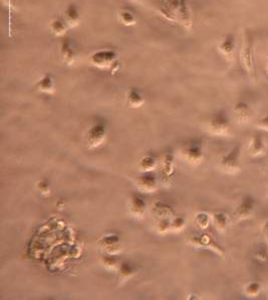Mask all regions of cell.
<instances>
[{"instance_id":"6da1fadb","label":"cell","mask_w":268,"mask_h":300,"mask_svg":"<svg viewBox=\"0 0 268 300\" xmlns=\"http://www.w3.org/2000/svg\"><path fill=\"white\" fill-rule=\"evenodd\" d=\"M91 63L102 70H107L109 73L115 74L121 68V62L117 53L113 49H101L94 52L89 57Z\"/></svg>"},{"instance_id":"7a4b0ae2","label":"cell","mask_w":268,"mask_h":300,"mask_svg":"<svg viewBox=\"0 0 268 300\" xmlns=\"http://www.w3.org/2000/svg\"><path fill=\"white\" fill-rule=\"evenodd\" d=\"M240 62L244 71L251 75L254 71V37L249 29H246L242 37Z\"/></svg>"},{"instance_id":"3957f363","label":"cell","mask_w":268,"mask_h":300,"mask_svg":"<svg viewBox=\"0 0 268 300\" xmlns=\"http://www.w3.org/2000/svg\"><path fill=\"white\" fill-rule=\"evenodd\" d=\"M188 243L195 248H201L204 250H211L214 253L221 256L222 258H224L225 254H226L224 248L216 241V240L210 234L203 233L201 235L192 236L191 238H189Z\"/></svg>"},{"instance_id":"277c9868","label":"cell","mask_w":268,"mask_h":300,"mask_svg":"<svg viewBox=\"0 0 268 300\" xmlns=\"http://www.w3.org/2000/svg\"><path fill=\"white\" fill-rule=\"evenodd\" d=\"M208 130L214 136L228 135L231 130V123L227 113L223 111L212 113L208 122Z\"/></svg>"},{"instance_id":"5b68a950","label":"cell","mask_w":268,"mask_h":300,"mask_svg":"<svg viewBox=\"0 0 268 300\" xmlns=\"http://www.w3.org/2000/svg\"><path fill=\"white\" fill-rule=\"evenodd\" d=\"M240 157L241 146L240 144H238L233 147L226 155L221 157V159L219 160V167L226 173H236L237 171H239L241 167Z\"/></svg>"},{"instance_id":"8992f818","label":"cell","mask_w":268,"mask_h":300,"mask_svg":"<svg viewBox=\"0 0 268 300\" xmlns=\"http://www.w3.org/2000/svg\"><path fill=\"white\" fill-rule=\"evenodd\" d=\"M181 156L188 164L192 166L201 164L204 159L202 144L196 141L190 142L181 149Z\"/></svg>"},{"instance_id":"52a82bcc","label":"cell","mask_w":268,"mask_h":300,"mask_svg":"<svg viewBox=\"0 0 268 300\" xmlns=\"http://www.w3.org/2000/svg\"><path fill=\"white\" fill-rule=\"evenodd\" d=\"M98 247L105 254L117 255L122 252V240L115 234H108L101 238L98 242Z\"/></svg>"},{"instance_id":"ba28073f","label":"cell","mask_w":268,"mask_h":300,"mask_svg":"<svg viewBox=\"0 0 268 300\" xmlns=\"http://www.w3.org/2000/svg\"><path fill=\"white\" fill-rule=\"evenodd\" d=\"M107 140V129L103 124H95L88 129L85 142L88 148H100Z\"/></svg>"},{"instance_id":"9c48e42d","label":"cell","mask_w":268,"mask_h":300,"mask_svg":"<svg viewBox=\"0 0 268 300\" xmlns=\"http://www.w3.org/2000/svg\"><path fill=\"white\" fill-rule=\"evenodd\" d=\"M255 208V199L251 195H245L237 206L234 212V217L237 220H245L252 216Z\"/></svg>"},{"instance_id":"30bf717a","label":"cell","mask_w":268,"mask_h":300,"mask_svg":"<svg viewBox=\"0 0 268 300\" xmlns=\"http://www.w3.org/2000/svg\"><path fill=\"white\" fill-rule=\"evenodd\" d=\"M138 189L146 194L154 193L158 189V181L155 175L152 173H143L142 176L136 180Z\"/></svg>"},{"instance_id":"8fae6325","label":"cell","mask_w":268,"mask_h":300,"mask_svg":"<svg viewBox=\"0 0 268 300\" xmlns=\"http://www.w3.org/2000/svg\"><path fill=\"white\" fill-rule=\"evenodd\" d=\"M59 53H61L63 61L66 64L69 66L75 64L77 58V50L70 38H65L62 40L61 46H59Z\"/></svg>"},{"instance_id":"7c38bea8","label":"cell","mask_w":268,"mask_h":300,"mask_svg":"<svg viewBox=\"0 0 268 300\" xmlns=\"http://www.w3.org/2000/svg\"><path fill=\"white\" fill-rule=\"evenodd\" d=\"M146 203L143 198L137 195H133L129 201V210L132 216L138 219H142L146 213Z\"/></svg>"},{"instance_id":"4fadbf2b","label":"cell","mask_w":268,"mask_h":300,"mask_svg":"<svg viewBox=\"0 0 268 300\" xmlns=\"http://www.w3.org/2000/svg\"><path fill=\"white\" fill-rule=\"evenodd\" d=\"M219 51L228 59L232 61L234 57V50H235V38L232 34L225 36L218 44Z\"/></svg>"},{"instance_id":"5bb4252c","label":"cell","mask_w":268,"mask_h":300,"mask_svg":"<svg viewBox=\"0 0 268 300\" xmlns=\"http://www.w3.org/2000/svg\"><path fill=\"white\" fill-rule=\"evenodd\" d=\"M266 150V146L264 143V140L261 135L254 134L250 140L249 146H248V153L251 157H258L264 154Z\"/></svg>"},{"instance_id":"9a60e30c","label":"cell","mask_w":268,"mask_h":300,"mask_svg":"<svg viewBox=\"0 0 268 300\" xmlns=\"http://www.w3.org/2000/svg\"><path fill=\"white\" fill-rule=\"evenodd\" d=\"M49 28H50L51 34L54 37L61 38V37L66 36V34L68 33V31L71 27L64 17H55L51 20V22L49 24Z\"/></svg>"},{"instance_id":"2e32d148","label":"cell","mask_w":268,"mask_h":300,"mask_svg":"<svg viewBox=\"0 0 268 300\" xmlns=\"http://www.w3.org/2000/svg\"><path fill=\"white\" fill-rule=\"evenodd\" d=\"M251 109L245 102H239L235 105L234 115L238 123L242 124L248 122V119L251 117Z\"/></svg>"},{"instance_id":"e0dca14e","label":"cell","mask_w":268,"mask_h":300,"mask_svg":"<svg viewBox=\"0 0 268 300\" xmlns=\"http://www.w3.org/2000/svg\"><path fill=\"white\" fill-rule=\"evenodd\" d=\"M38 91L42 93V94H46V95H51L54 93L55 91V83H54V79L53 77L48 75L45 74L43 75L37 82L36 84Z\"/></svg>"},{"instance_id":"ac0fdd59","label":"cell","mask_w":268,"mask_h":300,"mask_svg":"<svg viewBox=\"0 0 268 300\" xmlns=\"http://www.w3.org/2000/svg\"><path fill=\"white\" fill-rule=\"evenodd\" d=\"M64 18L67 20L70 27H77L80 23V13L77 6L74 3L69 4L65 10Z\"/></svg>"},{"instance_id":"d6986e66","label":"cell","mask_w":268,"mask_h":300,"mask_svg":"<svg viewBox=\"0 0 268 300\" xmlns=\"http://www.w3.org/2000/svg\"><path fill=\"white\" fill-rule=\"evenodd\" d=\"M178 12L179 16L181 18L182 24L190 29L192 26V16H191V11L188 6L187 0H179V5H178Z\"/></svg>"},{"instance_id":"ffe728a7","label":"cell","mask_w":268,"mask_h":300,"mask_svg":"<svg viewBox=\"0 0 268 300\" xmlns=\"http://www.w3.org/2000/svg\"><path fill=\"white\" fill-rule=\"evenodd\" d=\"M126 100H127V104L129 105V107L133 108V109L141 108L145 104V98L143 97V95L141 94L139 89H137L135 87L130 88L127 92Z\"/></svg>"},{"instance_id":"44dd1931","label":"cell","mask_w":268,"mask_h":300,"mask_svg":"<svg viewBox=\"0 0 268 300\" xmlns=\"http://www.w3.org/2000/svg\"><path fill=\"white\" fill-rule=\"evenodd\" d=\"M153 213L158 220L172 219L173 217H175V212L172 209V207L167 204H164V203L155 204L154 208H153Z\"/></svg>"},{"instance_id":"7402d4cb","label":"cell","mask_w":268,"mask_h":300,"mask_svg":"<svg viewBox=\"0 0 268 300\" xmlns=\"http://www.w3.org/2000/svg\"><path fill=\"white\" fill-rule=\"evenodd\" d=\"M136 273H137L136 269L127 262H122L117 268L118 281L122 283H124V282L128 281L129 279H131L132 277H134Z\"/></svg>"},{"instance_id":"603a6c76","label":"cell","mask_w":268,"mask_h":300,"mask_svg":"<svg viewBox=\"0 0 268 300\" xmlns=\"http://www.w3.org/2000/svg\"><path fill=\"white\" fill-rule=\"evenodd\" d=\"M158 163L155 158L151 156H146L142 158L138 163V169L142 173H151L152 171L156 170Z\"/></svg>"},{"instance_id":"cb8c5ba5","label":"cell","mask_w":268,"mask_h":300,"mask_svg":"<svg viewBox=\"0 0 268 300\" xmlns=\"http://www.w3.org/2000/svg\"><path fill=\"white\" fill-rule=\"evenodd\" d=\"M118 20L125 26H134L137 23V17L133 11L128 8H123L118 11Z\"/></svg>"},{"instance_id":"d4e9b609","label":"cell","mask_w":268,"mask_h":300,"mask_svg":"<svg viewBox=\"0 0 268 300\" xmlns=\"http://www.w3.org/2000/svg\"><path fill=\"white\" fill-rule=\"evenodd\" d=\"M212 222L218 231H225L229 225V217L223 212L214 213L212 215Z\"/></svg>"},{"instance_id":"484cf974","label":"cell","mask_w":268,"mask_h":300,"mask_svg":"<svg viewBox=\"0 0 268 300\" xmlns=\"http://www.w3.org/2000/svg\"><path fill=\"white\" fill-rule=\"evenodd\" d=\"M211 219H212V217H210L207 213H205V212H200V213H197V214L195 215L194 224L196 225V227H197L198 229H200V230H205V229H207L208 227H209L210 222H211Z\"/></svg>"},{"instance_id":"4316f807","label":"cell","mask_w":268,"mask_h":300,"mask_svg":"<svg viewBox=\"0 0 268 300\" xmlns=\"http://www.w3.org/2000/svg\"><path fill=\"white\" fill-rule=\"evenodd\" d=\"M115 255H111V254H105L101 258V263L104 267H106L109 270H117L118 266H120L121 262L118 261L115 257Z\"/></svg>"},{"instance_id":"83f0119b","label":"cell","mask_w":268,"mask_h":300,"mask_svg":"<svg viewBox=\"0 0 268 300\" xmlns=\"http://www.w3.org/2000/svg\"><path fill=\"white\" fill-rule=\"evenodd\" d=\"M174 172V162L173 157L170 155H167L164 159L163 166H162V174L165 175L167 178L171 177V175Z\"/></svg>"},{"instance_id":"f1b7e54d","label":"cell","mask_w":268,"mask_h":300,"mask_svg":"<svg viewBox=\"0 0 268 300\" xmlns=\"http://www.w3.org/2000/svg\"><path fill=\"white\" fill-rule=\"evenodd\" d=\"M186 226V221L183 217H173L171 219V231L172 232H180Z\"/></svg>"},{"instance_id":"f546056e","label":"cell","mask_w":268,"mask_h":300,"mask_svg":"<svg viewBox=\"0 0 268 300\" xmlns=\"http://www.w3.org/2000/svg\"><path fill=\"white\" fill-rule=\"evenodd\" d=\"M260 290H261V285L258 282H255V281L249 282L244 288V291H245L246 295L249 296V297L257 296L260 293Z\"/></svg>"},{"instance_id":"4dcf8cb0","label":"cell","mask_w":268,"mask_h":300,"mask_svg":"<svg viewBox=\"0 0 268 300\" xmlns=\"http://www.w3.org/2000/svg\"><path fill=\"white\" fill-rule=\"evenodd\" d=\"M171 231V219H160L157 224V232L159 234H167Z\"/></svg>"},{"instance_id":"1f68e13d","label":"cell","mask_w":268,"mask_h":300,"mask_svg":"<svg viewBox=\"0 0 268 300\" xmlns=\"http://www.w3.org/2000/svg\"><path fill=\"white\" fill-rule=\"evenodd\" d=\"M254 259L258 262V263H265L268 260V255H267V251L265 248H261L259 250H257L254 253Z\"/></svg>"},{"instance_id":"d6a6232c","label":"cell","mask_w":268,"mask_h":300,"mask_svg":"<svg viewBox=\"0 0 268 300\" xmlns=\"http://www.w3.org/2000/svg\"><path fill=\"white\" fill-rule=\"evenodd\" d=\"M38 187V190L42 194V195H45V196H48L50 194V187H49V184L44 182V181H40L38 183L37 185Z\"/></svg>"},{"instance_id":"836d02e7","label":"cell","mask_w":268,"mask_h":300,"mask_svg":"<svg viewBox=\"0 0 268 300\" xmlns=\"http://www.w3.org/2000/svg\"><path fill=\"white\" fill-rule=\"evenodd\" d=\"M257 127L261 130H264V131L268 132V115H265L260 119V121L257 124Z\"/></svg>"},{"instance_id":"e575fe53","label":"cell","mask_w":268,"mask_h":300,"mask_svg":"<svg viewBox=\"0 0 268 300\" xmlns=\"http://www.w3.org/2000/svg\"><path fill=\"white\" fill-rule=\"evenodd\" d=\"M262 233H263V237H264V240H265V243L268 246V220H266L264 222V224H263Z\"/></svg>"},{"instance_id":"d590c367","label":"cell","mask_w":268,"mask_h":300,"mask_svg":"<svg viewBox=\"0 0 268 300\" xmlns=\"http://www.w3.org/2000/svg\"><path fill=\"white\" fill-rule=\"evenodd\" d=\"M1 1L7 7H13L14 6V0H1Z\"/></svg>"}]
</instances>
